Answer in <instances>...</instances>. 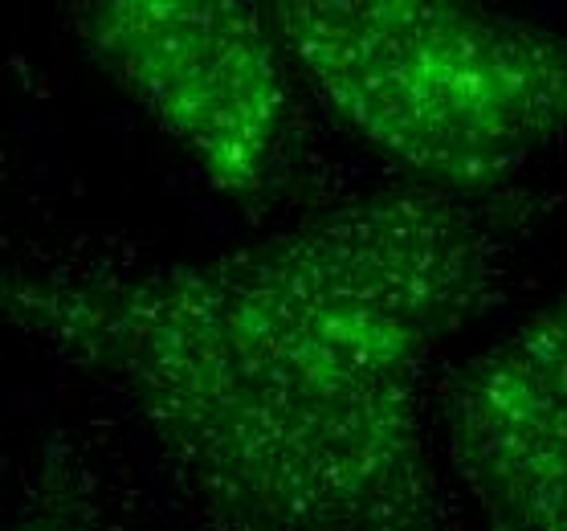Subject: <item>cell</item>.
Segmentation results:
<instances>
[{
  "label": "cell",
  "mask_w": 567,
  "mask_h": 531,
  "mask_svg": "<svg viewBox=\"0 0 567 531\" xmlns=\"http://www.w3.org/2000/svg\"><path fill=\"white\" fill-rule=\"evenodd\" d=\"M498 249L477 201L413 184L176 266L0 258V327L103 380L208 531H450L425 380Z\"/></svg>",
  "instance_id": "6da1fadb"
},
{
  "label": "cell",
  "mask_w": 567,
  "mask_h": 531,
  "mask_svg": "<svg viewBox=\"0 0 567 531\" xmlns=\"http://www.w3.org/2000/svg\"><path fill=\"white\" fill-rule=\"evenodd\" d=\"M286 58L416 188L498 193L567 131V38L450 0H282Z\"/></svg>",
  "instance_id": "7a4b0ae2"
},
{
  "label": "cell",
  "mask_w": 567,
  "mask_h": 531,
  "mask_svg": "<svg viewBox=\"0 0 567 531\" xmlns=\"http://www.w3.org/2000/svg\"><path fill=\"white\" fill-rule=\"evenodd\" d=\"M91 58L159 123L208 188L266 196L290 86L270 9L246 0H91L74 9Z\"/></svg>",
  "instance_id": "3957f363"
},
{
  "label": "cell",
  "mask_w": 567,
  "mask_h": 531,
  "mask_svg": "<svg viewBox=\"0 0 567 531\" xmlns=\"http://www.w3.org/2000/svg\"><path fill=\"white\" fill-rule=\"evenodd\" d=\"M445 446L486 531H567V283L453 372Z\"/></svg>",
  "instance_id": "277c9868"
},
{
  "label": "cell",
  "mask_w": 567,
  "mask_h": 531,
  "mask_svg": "<svg viewBox=\"0 0 567 531\" xmlns=\"http://www.w3.org/2000/svg\"><path fill=\"white\" fill-rule=\"evenodd\" d=\"M13 531H103V523H99V511L91 507V499L65 474L62 462H53L33 487Z\"/></svg>",
  "instance_id": "5b68a950"
}]
</instances>
